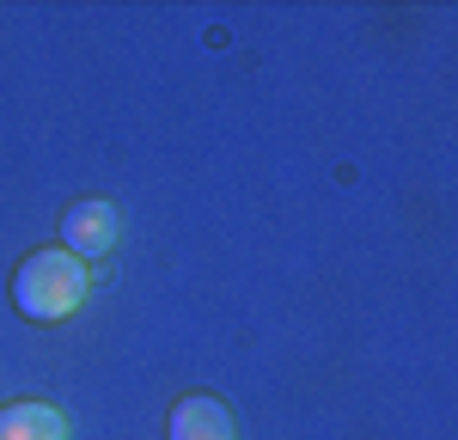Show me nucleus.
I'll return each mask as SVG.
<instances>
[{"label": "nucleus", "mask_w": 458, "mask_h": 440, "mask_svg": "<svg viewBox=\"0 0 458 440\" xmlns=\"http://www.w3.org/2000/svg\"><path fill=\"white\" fill-rule=\"evenodd\" d=\"M172 440H239V428H233V410L220 398H208V392H196V398H183L172 410V428H165Z\"/></svg>", "instance_id": "nucleus-3"}, {"label": "nucleus", "mask_w": 458, "mask_h": 440, "mask_svg": "<svg viewBox=\"0 0 458 440\" xmlns=\"http://www.w3.org/2000/svg\"><path fill=\"white\" fill-rule=\"evenodd\" d=\"M0 440H68V422L49 403H13L0 410Z\"/></svg>", "instance_id": "nucleus-4"}, {"label": "nucleus", "mask_w": 458, "mask_h": 440, "mask_svg": "<svg viewBox=\"0 0 458 440\" xmlns=\"http://www.w3.org/2000/svg\"><path fill=\"white\" fill-rule=\"evenodd\" d=\"M86 288H92V269L73 251H62V245L31 251L19 263V275H13V300H19V312L37 318V325H62L68 312H80Z\"/></svg>", "instance_id": "nucleus-1"}, {"label": "nucleus", "mask_w": 458, "mask_h": 440, "mask_svg": "<svg viewBox=\"0 0 458 440\" xmlns=\"http://www.w3.org/2000/svg\"><path fill=\"white\" fill-rule=\"evenodd\" d=\"M116 233H123V220H116L110 202H73L68 215H62V251H73L80 263L105 257L116 245Z\"/></svg>", "instance_id": "nucleus-2"}]
</instances>
